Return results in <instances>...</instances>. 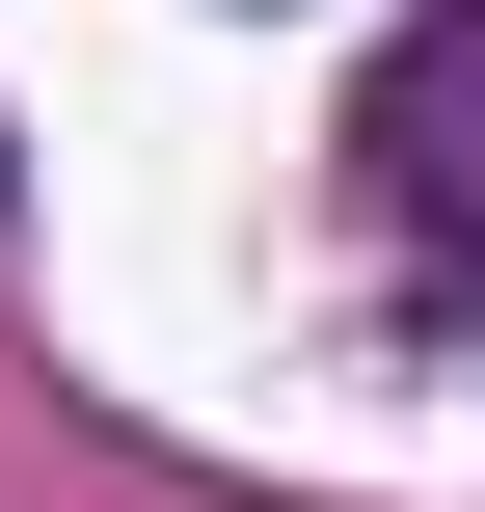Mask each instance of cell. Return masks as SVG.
<instances>
[{"label":"cell","instance_id":"obj_1","mask_svg":"<svg viewBox=\"0 0 485 512\" xmlns=\"http://www.w3.org/2000/svg\"><path fill=\"white\" fill-rule=\"evenodd\" d=\"M351 162H378V216H459L485 189V0H432V27L351 81Z\"/></svg>","mask_w":485,"mask_h":512}]
</instances>
